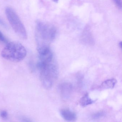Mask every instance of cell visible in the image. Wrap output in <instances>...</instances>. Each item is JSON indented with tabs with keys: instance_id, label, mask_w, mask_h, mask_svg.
I'll list each match as a JSON object with an SVG mask.
<instances>
[{
	"instance_id": "cell-1",
	"label": "cell",
	"mask_w": 122,
	"mask_h": 122,
	"mask_svg": "<svg viewBox=\"0 0 122 122\" xmlns=\"http://www.w3.org/2000/svg\"><path fill=\"white\" fill-rule=\"evenodd\" d=\"M56 35V30L52 25L41 21L36 23L35 37L37 50L48 48L50 44L54 40Z\"/></svg>"
},
{
	"instance_id": "cell-2",
	"label": "cell",
	"mask_w": 122,
	"mask_h": 122,
	"mask_svg": "<svg viewBox=\"0 0 122 122\" xmlns=\"http://www.w3.org/2000/svg\"><path fill=\"white\" fill-rule=\"evenodd\" d=\"M38 66L40 70V79L42 85L46 89H50L58 75V69L55 60L54 59L50 61H39Z\"/></svg>"
},
{
	"instance_id": "cell-3",
	"label": "cell",
	"mask_w": 122,
	"mask_h": 122,
	"mask_svg": "<svg viewBox=\"0 0 122 122\" xmlns=\"http://www.w3.org/2000/svg\"><path fill=\"white\" fill-rule=\"evenodd\" d=\"M2 57L8 60L18 62L26 57L27 51L21 43L17 42H11L8 43L1 53Z\"/></svg>"
},
{
	"instance_id": "cell-4",
	"label": "cell",
	"mask_w": 122,
	"mask_h": 122,
	"mask_svg": "<svg viewBox=\"0 0 122 122\" xmlns=\"http://www.w3.org/2000/svg\"><path fill=\"white\" fill-rule=\"evenodd\" d=\"M5 12L8 20L15 33L22 39H27V34L25 28L15 11L11 8L8 7Z\"/></svg>"
},
{
	"instance_id": "cell-5",
	"label": "cell",
	"mask_w": 122,
	"mask_h": 122,
	"mask_svg": "<svg viewBox=\"0 0 122 122\" xmlns=\"http://www.w3.org/2000/svg\"><path fill=\"white\" fill-rule=\"evenodd\" d=\"M60 93L63 99L67 100L70 98L72 91V86L70 83H63L59 87Z\"/></svg>"
},
{
	"instance_id": "cell-6",
	"label": "cell",
	"mask_w": 122,
	"mask_h": 122,
	"mask_svg": "<svg viewBox=\"0 0 122 122\" xmlns=\"http://www.w3.org/2000/svg\"><path fill=\"white\" fill-rule=\"evenodd\" d=\"M60 113L62 117L67 121H75L77 118V116L75 113L70 109H62L60 111Z\"/></svg>"
},
{
	"instance_id": "cell-7",
	"label": "cell",
	"mask_w": 122,
	"mask_h": 122,
	"mask_svg": "<svg viewBox=\"0 0 122 122\" xmlns=\"http://www.w3.org/2000/svg\"><path fill=\"white\" fill-rule=\"evenodd\" d=\"M116 82V80L114 78L108 79L103 82L100 88L102 89H112L114 87Z\"/></svg>"
},
{
	"instance_id": "cell-8",
	"label": "cell",
	"mask_w": 122,
	"mask_h": 122,
	"mask_svg": "<svg viewBox=\"0 0 122 122\" xmlns=\"http://www.w3.org/2000/svg\"><path fill=\"white\" fill-rule=\"evenodd\" d=\"M96 100H92L88 94L86 93L81 97L79 101L80 105L83 107H86L95 102Z\"/></svg>"
},
{
	"instance_id": "cell-9",
	"label": "cell",
	"mask_w": 122,
	"mask_h": 122,
	"mask_svg": "<svg viewBox=\"0 0 122 122\" xmlns=\"http://www.w3.org/2000/svg\"><path fill=\"white\" fill-rule=\"evenodd\" d=\"M105 112L103 111H100L94 113L92 116V118L94 120L99 119L105 116Z\"/></svg>"
},
{
	"instance_id": "cell-10",
	"label": "cell",
	"mask_w": 122,
	"mask_h": 122,
	"mask_svg": "<svg viewBox=\"0 0 122 122\" xmlns=\"http://www.w3.org/2000/svg\"><path fill=\"white\" fill-rule=\"evenodd\" d=\"M0 116L3 119H7L8 116V113L6 111H2L0 112Z\"/></svg>"
},
{
	"instance_id": "cell-11",
	"label": "cell",
	"mask_w": 122,
	"mask_h": 122,
	"mask_svg": "<svg viewBox=\"0 0 122 122\" xmlns=\"http://www.w3.org/2000/svg\"><path fill=\"white\" fill-rule=\"evenodd\" d=\"M0 41L4 43H7L8 41L7 39L5 38V37L0 31Z\"/></svg>"
},
{
	"instance_id": "cell-12",
	"label": "cell",
	"mask_w": 122,
	"mask_h": 122,
	"mask_svg": "<svg viewBox=\"0 0 122 122\" xmlns=\"http://www.w3.org/2000/svg\"><path fill=\"white\" fill-rule=\"evenodd\" d=\"M116 5L119 8H121L122 7V2L121 0H113Z\"/></svg>"
},
{
	"instance_id": "cell-13",
	"label": "cell",
	"mask_w": 122,
	"mask_h": 122,
	"mask_svg": "<svg viewBox=\"0 0 122 122\" xmlns=\"http://www.w3.org/2000/svg\"><path fill=\"white\" fill-rule=\"evenodd\" d=\"M0 24H2V25H4V23H3V21L0 19Z\"/></svg>"
},
{
	"instance_id": "cell-14",
	"label": "cell",
	"mask_w": 122,
	"mask_h": 122,
	"mask_svg": "<svg viewBox=\"0 0 122 122\" xmlns=\"http://www.w3.org/2000/svg\"><path fill=\"white\" fill-rule=\"evenodd\" d=\"M58 0H52V1H53V2H55L57 3L58 2Z\"/></svg>"
}]
</instances>
